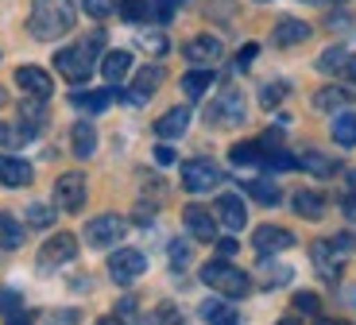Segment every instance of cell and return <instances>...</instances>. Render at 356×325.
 <instances>
[{"mask_svg": "<svg viewBox=\"0 0 356 325\" xmlns=\"http://www.w3.org/2000/svg\"><path fill=\"white\" fill-rule=\"evenodd\" d=\"M74 0H31V19H27V31L43 43L63 39L66 31H74Z\"/></svg>", "mask_w": 356, "mask_h": 325, "instance_id": "cell-1", "label": "cell"}, {"mask_svg": "<svg viewBox=\"0 0 356 325\" xmlns=\"http://www.w3.org/2000/svg\"><path fill=\"white\" fill-rule=\"evenodd\" d=\"M101 43H105V31L81 39V43H74V47H63V51L54 54L58 74H63L66 81H86L89 74H93V58H97V47Z\"/></svg>", "mask_w": 356, "mask_h": 325, "instance_id": "cell-2", "label": "cell"}, {"mask_svg": "<svg viewBox=\"0 0 356 325\" xmlns=\"http://www.w3.org/2000/svg\"><path fill=\"white\" fill-rule=\"evenodd\" d=\"M197 275H202V283L205 287H213L221 299H248V290H252V279L241 271V267H232L225 255L221 260H209Z\"/></svg>", "mask_w": 356, "mask_h": 325, "instance_id": "cell-3", "label": "cell"}, {"mask_svg": "<svg viewBox=\"0 0 356 325\" xmlns=\"http://www.w3.org/2000/svg\"><path fill=\"white\" fill-rule=\"evenodd\" d=\"M124 232H128V221L120 217V213H101V217H93L81 229V237H86V244L89 248H116L120 240H124Z\"/></svg>", "mask_w": 356, "mask_h": 325, "instance_id": "cell-4", "label": "cell"}, {"mask_svg": "<svg viewBox=\"0 0 356 325\" xmlns=\"http://www.w3.org/2000/svg\"><path fill=\"white\" fill-rule=\"evenodd\" d=\"M244 116H248V105H244V93L241 89H225L221 97H217L213 105H209V113H205V120L213 124V128H241Z\"/></svg>", "mask_w": 356, "mask_h": 325, "instance_id": "cell-5", "label": "cell"}, {"mask_svg": "<svg viewBox=\"0 0 356 325\" xmlns=\"http://www.w3.org/2000/svg\"><path fill=\"white\" fill-rule=\"evenodd\" d=\"M221 182H225V171L217 167L213 159H190V163H182V186L190 193H209Z\"/></svg>", "mask_w": 356, "mask_h": 325, "instance_id": "cell-6", "label": "cell"}, {"mask_svg": "<svg viewBox=\"0 0 356 325\" xmlns=\"http://www.w3.org/2000/svg\"><path fill=\"white\" fill-rule=\"evenodd\" d=\"M143 271H147V255L136 252V248H120V252L108 255V279L116 287H132Z\"/></svg>", "mask_w": 356, "mask_h": 325, "instance_id": "cell-7", "label": "cell"}, {"mask_svg": "<svg viewBox=\"0 0 356 325\" xmlns=\"http://www.w3.org/2000/svg\"><path fill=\"white\" fill-rule=\"evenodd\" d=\"M74 255H78V237H74V232H58V237H51L39 248V267H43V271H54V267L70 264Z\"/></svg>", "mask_w": 356, "mask_h": 325, "instance_id": "cell-8", "label": "cell"}, {"mask_svg": "<svg viewBox=\"0 0 356 325\" xmlns=\"http://www.w3.org/2000/svg\"><path fill=\"white\" fill-rule=\"evenodd\" d=\"M54 205L66 213H78L86 205V175L81 171H70V175H63L54 182Z\"/></svg>", "mask_w": 356, "mask_h": 325, "instance_id": "cell-9", "label": "cell"}, {"mask_svg": "<svg viewBox=\"0 0 356 325\" xmlns=\"http://www.w3.org/2000/svg\"><path fill=\"white\" fill-rule=\"evenodd\" d=\"M182 225H186V232L194 240H202V244L217 240V217L205 209V205H186V209H182Z\"/></svg>", "mask_w": 356, "mask_h": 325, "instance_id": "cell-10", "label": "cell"}, {"mask_svg": "<svg viewBox=\"0 0 356 325\" xmlns=\"http://www.w3.org/2000/svg\"><path fill=\"white\" fill-rule=\"evenodd\" d=\"M252 248H256L259 255H275V252L294 248V237L286 229H279V225H259L256 237H252Z\"/></svg>", "mask_w": 356, "mask_h": 325, "instance_id": "cell-11", "label": "cell"}, {"mask_svg": "<svg viewBox=\"0 0 356 325\" xmlns=\"http://www.w3.org/2000/svg\"><path fill=\"white\" fill-rule=\"evenodd\" d=\"M217 221H221L229 232H241L244 225H248V209H244V202L236 193H221V198H217Z\"/></svg>", "mask_w": 356, "mask_h": 325, "instance_id": "cell-12", "label": "cell"}, {"mask_svg": "<svg viewBox=\"0 0 356 325\" xmlns=\"http://www.w3.org/2000/svg\"><path fill=\"white\" fill-rule=\"evenodd\" d=\"M221 54H225V47H221V39H213V35H194L186 43V58L194 62V66H213V62H221Z\"/></svg>", "mask_w": 356, "mask_h": 325, "instance_id": "cell-13", "label": "cell"}, {"mask_svg": "<svg viewBox=\"0 0 356 325\" xmlns=\"http://www.w3.org/2000/svg\"><path fill=\"white\" fill-rule=\"evenodd\" d=\"M16 81H19V89H24L27 97H51L54 93V81H51V74L47 70H39V66H19L16 70Z\"/></svg>", "mask_w": 356, "mask_h": 325, "instance_id": "cell-14", "label": "cell"}, {"mask_svg": "<svg viewBox=\"0 0 356 325\" xmlns=\"http://www.w3.org/2000/svg\"><path fill=\"white\" fill-rule=\"evenodd\" d=\"M159 81H163V70H159V66H143V70L136 74V86L128 89V93H120V97H124L128 105H143V101H147L155 89H159Z\"/></svg>", "mask_w": 356, "mask_h": 325, "instance_id": "cell-15", "label": "cell"}, {"mask_svg": "<svg viewBox=\"0 0 356 325\" xmlns=\"http://www.w3.org/2000/svg\"><path fill=\"white\" fill-rule=\"evenodd\" d=\"M31 163L24 159H12V155H0V186H12V190H24L31 186Z\"/></svg>", "mask_w": 356, "mask_h": 325, "instance_id": "cell-16", "label": "cell"}, {"mask_svg": "<svg viewBox=\"0 0 356 325\" xmlns=\"http://www.w3.org/2000/svg\"><path fill=\"white\" fill-rule=\"evenodd\" d=\"M190 109L186 105H178V109H170V113H163L159 120H155V136H159V140H178V136L186 132L190 128Z\"/></svg>", "mask_w": 356, "mask_h": 325, "instance_id": "cell-17", "label": "cell"}, {"mask_svg": "<svg viewBox=\"0 0 356 325\" xmlns=\"http://www.w3.org/2000/svg\"><path fill=\"white\" fill-rule=\"evenodd\" d=\"M116 12L128 24H159V0H120Z\"/></svg>", "mask_w": 356, "mask_h": 325, "instance_id": "cell-18", "label": "cell"}, {"mask_svg": "<svg viewBox=\"0 0 356 325\" xmlns=\"http://www.w3.org/2000/svg\"><path fill=\"white\" fill-rule=\"evenodd\" d=\"M202 322H209V325H241V314H236V306H232L229 299H209V302H202Z\"/></svg>", "mask_w": 356, "mask_h": 325, "instance_id": "cell-19", "label": "cell"}, {"mask_svg": "<svg viewBox=\"0 0 356 325\" xmlns=\"http://www.w3.org/2000/svg\"><path fill=\"white\" fill-rule=\"evenodd\" d=\"M271 39H275L279 47H294V43H306L310 39V24L306 19H279L275 24V31H271Z\"/></svg>", "mask_w": 356, "mask_h": 325, "instance_id": "cell-20", "label": "cell"}, {"mask_svg": "<svg viewBox=\"0 0 356 325\" xmlns=\"http://www.w3.org/2000/svg\"><path fill=\"white\" fill-rule=\"evenodd\" d=\"M291 205H294V213L306 217V221H321V217H325V198L314 193V190H294L291 193Z\"/></svg>", "mask_w": 356, "mask_h": 325, "instance_id": "cell-21", "label": "cell"}, {"mask_svg": "<svg viewBox=\"0 0 356 325\" xmlns=\"http://www.w3.org/2000/svg\"><path fill=\"white\" fill-rule=\"evenodd\" d=\"M353 58H356V54L345 51V47H330V51L318 58V70H321V74H330V78H345L348 66H353Z\"/></svg>", "mask_w": 356, "mask_h": 325, "instance_id": "cell-22", "label": "cell"}, {"mask_svg": "<svg viewBox=\"0 0 356 325\" xmlns=\"http://www.w3.org/2000/svg\"><path fill=\"white\" fill-rule=\"evenodd\" d=\"M128 70H132V51H108L105 58H101V74H105V81H124Z\"/></svg>", "mask_w": 356, "mask_h": 325, "instance_id": "cell-23", "label": "cell"}, {"mask_svg": "<svg viewBox=\"0 0 356 325\" xmlns=\"http://www.w3.org/2000/svg\"><path fill=\"white\" fill-rule=\"evenodd\" d=\"M70 148H74L78 159H89L93 151H97V132H93V124L89 120H78L70 128Z\"/></svg>", "mask_w": 356, "mask_h": 325, "instance_id": "cell-24", "label": "cell"}, {"mask_svg": "<svg viewBox=\"0 0 356 325\" xmlns=\"http://www.w3.org/2000/svg\"><path fill=\"white\" fill-rule=\"evenodd\" d=\"M348 89H341V86H325V89H318L314 93V105L321 109V113H341V109H348Z\"/></svg>", "mask_w": 356, "mask_h": 325, "instance_id": "cell-25", "label": "cell"}, {"mask_svg": "<svg viewBox=\"0 0 356 325\" xmlns=\"http://www.w3.org/2000/svg\"><path fill=\"white\" fill-rule=\"evenodd\" d=\"M19 124L24 128H31V132H39L47 124V105L43 97H27V101H19Z\"/></svg>", "mask_w": 356, "mask_h": 325, "instance_id": "cell-26", "label": "cell"}, {"mask_svg": "<svg viewBox=\"0 0 356 325\" xmlns=\"http://www.w3.org/2000/svg\"><path fill=\"white\" fill-rule=\"evenodd\" d=\"M310 255H314V264H318V271L325 275V279H337V264H341V255L333 252L330 240H318V244L310 248Z\"/></svg>", "mask_w": 356, "mask_h": 325, "instance_id": "cell-27", "label": "cell"}, {"mask_svg": "<svg viewBox=\"0 0 356 325\" xmlns=\"http://www.w3.org/2000/svg\"><path fill=\"white\" fill-rule=\"evenodd\" d=\"M70 105L81 113H105L113 105V89H97V93H70Z\"/></svg>", "mask_w": 356, "mask_h": 325, "instance_id": "cell-28", "label": "cell"}, {"mask_svg": "<svg viewBox=\"0 0 356 325\" xmlns=\"http://www.w3.org/2000/svg\"><path fill=\"white\" fill-rule=\"evenodd\" d=\"M209 86H213V74H209V66H197V70H190L186 78H182V93H186L190 101L205 97V93H209Z\"/></svg>", "mask_w": 356, "mask_h": 325, "instance_id": "cell-29", "label": "cell"}, {"mask_svg": "<svg viewBox=\"0 0 356 325\" xmlns=\"http://www.w3.org/2000/svg\"><path fill=\"white\" fill-rule=\"evenodd\" d=\"M298 167H306L310 175H318V178H333L337 175V159L321 155V151H306V155H298Z\"/></svg>", "mask_w": 356, "mask_h": 325, "instance_id": "cell-30", "label": "cell"}, {"mask_svg": "<svg viewBox=\"0 0 356 325\" xmlns=\"http://www.w3.org/2000/svg\"><path fill=\"white\" fill-rule=\"evenodd\" d=\"M333 140H337L341 148H356V113H345V109H341V113L333 116Z\"/></svg>", "mask_w": 356, "mask_h": 325, "instance_id": "cell-31", "label": "cell"}, {"mask_svg": "<svg viewBox=\"0 0 356 325\" xmlns=\"http://www.w3.org/2000/svg\"><path fill=\"white\" fill-rule=\"evenodd\" d=\"M229 159L236 163V167H259V163H264V143H259V140L236 143V148L229 151Z\"/></svg>", "mask_w": 356, "mask_h": 325, "instance_id": "cell-32", "label": "cell"}, {"mask_svg": "<svg viewBox=\"0 0 356 325\" xmlns=\"http://www.w3.org/2000/svg\"><path fill=\"white\" fill-rule=\"evenodd\" d=\"M291 267H283V264H275V260H264L259 264V287H283V283H291Z\"/></svg>", "mask_w": 356, "mask_h": 325, "instance_id": "cell-33", "label": "cell"}, {"mask_svg": "<svg viewBox=\"0 0 356 325\" xmlns=\"http://www.w3.org/2000/svg\"><path fill=\"white\" fill-rule=\"evenodd\" d=\"M19 244H24V225H19V221H12L8 213H0V248L16 252Z\"/></svg>", "mask_w": 356, "mask_h": 325, "instance_id": "cell-34", "label": "cell"}, {"mask_svg": "<svg viewBox=\"0 0 356 325\" xmlns=\"http://www.w3.org/2000/svg\"><path fill=\"white\" fill-rule=\"evenodd\" d=\"M27 225H31V229H51L54 225V217H58V205H43V202H31L27 205Z\"/></svg>", "mask_w": 356, "mask_h": 325, "instance_id": "cell-35", "label": "cell"}, {"mask_svg": "<svg viewBox=\"0 0 356 325\" xmlns=\"http://www.w3.org/2000/svg\"><path fill=\"white\" fill-rule=\"evenodd\" d=\"M248 193L256 198L259 205H279V202H283L279 186H275V182H267V178H252V182H248Z\"/></svg>", "mask_w": 356, "mask_h": 325, "instance_id": "cell-36", "label": "cell"}, {"mask_svg": "<svg viewBox=\"0 0 356 325\" xmlns=\"http://www.w3.org/2000/svg\"><path fill=\"white\" fill-rule=\"evenodd\" d=\"M286 93H291V86H286V81H267V86L259 89V105H264V109H275Z\"/></svg>", "mask_w": 356, "mask_h": 325, "instance_id": "cell-37", "label": "cell"}, {"mask_svg": "<svg viewBox=\"0 0 356 325\" xmlns=\"http://www.w3.org/2000/svg\"><path fill=\"white\" fill-rule=\"evenodd\" d=\"M116 322H120V325H136V322H140V302H136L132 294H124V299L116 302Z\"/></svg>", "mask_w": 356, "mask_h": 325, "instance_id": "cell-38", "label": "cell"}, {"mask_svg": "<svg viewBox=\"0 0 356 325\" xmlns=\"http://www.w3.org/2000/svg\"><path fill=\"white\" fill-rule=\"evenodd\" d=\"M81 8H86L93 19H108L116 12V0H81Z\"/></svg>", "mask_w": 356, "mask_h": 325, "instance_id": "cell-39", "label": "cell"}, {"mask_svg": "<svg viewBox=\"0 0 356 325\" xmlns=\"http://www.w3.org/2000/svg\"><path fill=\"white\" fill-rule=\"evenodd\" d=\"M19 310H24V299H19V290H0V314L12 317V314H19Z\"/></svg>", "mask_w": 356, "mask_h": 325, "instance_id": "cell-40", "label": "cell"}, {"mask_svg": "<svg viewBox=\"0 0 356 325\" xmlns=\"http://www.w3.org/2000/svg\"><path fill=\"white\" fill-rule=\"evenodd\" d=\"M140 47H143L147 54H167V51H170L167 35H159V31H147V35L140 39Z\"/></svg>", "mask_w": 356, "mask_h": 325, "instance_id": "cell-41", "label": "cell"}, {"mask_svg": "<svg viewBox=\"0 0 356 325\" xmlns=\"http://www.w3.org/2000/svg\"><path fill=\"white\" fill-rule=\"evenodd\" d=\"M152 325H186L182 322V314H178L175 306H170V302H163L159 310H155V317H152Z\"/></svg>", "mask_w": 356, "mask_h": 325, "instance_id": "cell-42", "label": "cell"}, {"mask_svg": "<svg viewBox=\"0 0 356 325\" xmlns=\"http://www.w3.org/2000/svg\"><path fill=\"white\" fill-rule=\"evenodd\" d=\"M170 264H175V271H186V264H190V244L186 240H175V244H170Z\"/></svg>", "mask_w": 356, "mask_h": 325, "instance_id": "cell-43", "label": "cell"}, {"mask_svg": "<svg viewBox=\"0 0 356 325\" xmlns=\"http://www.w3.org/2000/svg\"><path fill=\"white\" fill-rule=\"evenodd\" d=\"M330 244H333V252H337L341 260H345V255H353V252H356V237H353V232H337V237H333Z\"/></svg>", "mask_w": 356, "mask_h": 325, "instance_id": "cell-44", "label": "cell"}, {"mask_svg": "<svg viewBox=\"0 0 356 325\" xmlns=\"http://www.w3.org/2000/svg\"><path fill=\"white\" fill-rule=\"evenodd\" d=\"M294 306L302 310V314H318V294H310V290H298V294H294Z\"/></svg>", "mask_w": 356, "mask_h": 325, "instance_id": "cell-45", "label": "cell"}, {"mask_svg": "<svg viewBox=\"0 0 356 325\" xmlns=\"http://www.w3.org/2000/svg\"><path fill=\"white\" fill-rule=\"evenodd\" d=\"M256 54H259V47H256V43H248V47H241V70H248L252 62H256Z\"/></svg>", "mask_w": 356, "mask_h": 325, "instance_id": "cell-46", "label": "cell"}, {"mask_svg": "<svg viewBox=\"0 0 356 325\" xmlns=\"http://www.w3.org/2000/svg\"><path fill=\"white\" fill-rule=\"evenodd\" d=\"M47 325H78V310H66V314H54Z\"/></svg>", "mask_w": 356, "mask_h": 325, "instance_id": "cell-47", "label": "cell"}, {"mask_svg": "<svg viewBox=\"0 0 356 325\" xmlns=\"http://www.w3.org/2000/svg\"><path fill=\"white\" fill-rule=\"evenodd\" d=\"M155 163L170 167V163H175V151H170V148H155Z\"/></svg>", "mask_w": 356, "mask_h": 325, "instance_id": "cell-48", "label": "cell"}, {"mask_svg": "<svg viewBox=\"0 0 356 325\" xmlns=\"http://www.w3.org/2000/svg\"><path fill=\"white\" fill-rule=\"evenodd\" d=\"M217 252H221L225 260H232V255H236V240H232V237H229V240H221V244H217Z\"/></svg>", "mask_w": 356, "mask_h": 325, "instance_id": "cell-49", "label": "cell"}, {"mask_svg": "<svg viewBox=\"0 0 356 325\" xmlns=\"http://www.w3.org/2000/svg\"><path fill=\"white\" fill-rule=\"evenodd\" d=\"M345 217L356 221V193H353V190H348V198H345Z\"/></svg>", "mask_w": 356, "mask_h": 325, "instance_id": "cell-50", "label": "cell"}, {"mask_svg": "<svg viewBox=\"0 0 356 325\" xmlns=\"http://www.w3.org/2000/svg\"><path fill=\"white\" fill-rule=\"evenodd\" d=\"M8 325H35V322H31V314H24V310H19V314L8 317Z\"/></svg>", "mask_w": 356, "mask_h": 325, "instance_id": "cell-51", "label": "cell"}, {"mask_svg": "<svg viewBox=\"0 0 356 325\" xmlns=\"http://www.w3.org/2000/svg\"><path fill=\"white\" fill-rule=\"evenodd\" d=\"M314 325H348V322H341V317H318Z\"/></svg>", "mask_w": 356, "mask_h": 325, "instance_id": "cell-52", "label": "cell"}, {"mask_svg": "<svg viewBox=\"0 0 356 325\" xmlns=\"http://www.w3.org/2000/svg\"><path fill=\"white\" fill-rule=\"evenodd\" d=\"M97 325H120V322H116V317H101Z\"/></svg>", "mask_w": 356, "mask_h": 325, "instance_id": "cell-53", "label": "cell"}, {"mask_svg": "<svg viewBox=\"0 0 356 325\" xmlns=\"http://www.w3.org/2000/svg\"><path fill=\"white\" fill-rule=\"evenodd\" d=\"M348 190L356 193V171H353V175H348Z\"/></svg>", "mask_w": 356, "mask_h": 325, "instance_id": "cell-54", "label": "cell"}, {"mask_svg": "<svg viewBox=\"0 0 356 325\" xmlns=\"http://www.w3.org/2000/svg\"><path fill=\"white\" fill-rule=\"evenodd\" d=\"M0 105H4V89H0Z\"/></svg>", "mask_w": 356, "mask_h": 325, "instance_id": "cell-55", "label": "cell"}, {"mask_svg": "<svg viewBox=\"0 0 356 325\" xmlns=\"http://www.w3.org/2000/svg\"><path fill=\"white\" fill-rule=\"evenodd\" d=\"M279 325H294V322H279Z\"/></svg>", "mask_w": 356, "mask_h": 325, "instance_id": "cell-56", "label": "cell"}, {"mask_svg": "<svg viewBox=\"0 0 356 325\" xmlns=\"http://www.w3.org/2000/svg\"><path fill=\"white\" fill-rule=\"evenodd\" d=\"M310 4H318V0H310Z\"/></svg>", "mask_w": 356, "mask_h": 325, "instance_id": "cell-57", "label": "cell"}, {"mask_svg": "<svg viewBox=\"0 0 356 325\" xmlns=\"http://www.w3.org/2000/svg\"><path fill=\"white\" fill-rule=\"evenodd\" d=\"M0 128H4V124H0Z\"/></svg>", "mask_w": 356, "mask_h": 325, "instance_id": "cell-58", "label": "cell"}]
</instances>
